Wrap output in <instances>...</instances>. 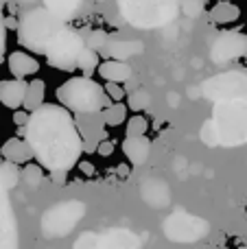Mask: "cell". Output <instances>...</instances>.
Here are the masks:
<instances>
[{
  "label": "cell",
  "instance_id": "cell-1",
  "mask_svg": "<svg viewBox=\"0 0 247 249\" xmlns=\"http://www.w3.org/2000/svg\"><path fill=\"white\" fill-rule=\"evenodd\" d=\"M20 131L24 133L33 158L51 173H68L83 153V138L70 109L64 105L42 103L29 114V121Z\"/></svg>",
  "mask_w": 247,
  "mask_h": 249
},
{
  "label": "cell",
  "instance_id": "cell-2",
  "mask_svg": "<svg viewBox=\"0 0 247 249\" xmlns=\"http://www.w3.org/2000/svg\"><path fill=\"white\" fill-rule=\"evenodd\" d=\"M210 123L219 146L247 144V99L217 101Z\"/></svg>",
  "mask_w": 247,
  "mask_h": 249
},
{
  "label": "cell",
  "instance_id": "cell-3",
  "mask_svg": "<svg viewBox=\"0 0 247 249\" xmlns=\"http://www.w3.org/2000/svg\"><path fill=\"white\" fill-rule=\"evenodd\" d=\"M66 22L61 18H57L53 11H48L46 7L26 9L20 18V24H18V39L26 48L44 55L51 39L55 37L57 31Z\"/></svg>",
  "mask_w": 247,
  "mask_h": 249
},
{
  "label": "cell",
  "instance_id": "cell-4",
  "mask_svg": "<svg viewBox=\"0 0 247 249\" xmlns=\"http://www.w3.org/2000/svg\"><path fill=\"white\" fill-rule=\"evenodd\" d=\"M57 99L72 114H96L109 105L105 88L90 77H72L57 90Z\"/></svg>",
  "mask_w": 247,
  "mask_h": 249
},
{
  "label": "cell",
  "instance_id": "cell-5",
  "mask_svg": "<svg viewBox=\"0 0 247 249\" xmlns=\"http://www.w3.org/2000/svg\"><path fill=\"white\" fill-rule=\"evenodd\" d=\"M177 0H118L121 16L136 29H158L175 20Z\"/></svg>",
  "mask_w": 247,
  "mask_h": 249
},
{
  "label": "cell",
  "instance_id": "cell-6",
  "mask_svg": "<svg viewBox=\"0 0 247 249\" xmlns=\"http://www.w3.org/2000/svg\"><path fill=\"white\" fill-rule=\"evenodd\" d=\"M86 48V39L79 31H74L72 26L64 24L57 35L51 39L46 48V61L51 66L59 70H74L77 68V59L81 55V51Z\"/></svg>",
  "mask_w": 247,
  "mask_h": 249
},
{
  "label": "cell",
  "instance_id": "cell-7",
  "mask_svg": "<svg viewBox=\"0 0 247 249\" xmlns=\"http://www.w3.org/2000/svg\"><path fill=\"white\" fill-rule=\"evenodd\" d=\"M201 94L208 101L247 99V70H228L201 83Z\"/></svg>",
  "mask_w": 247,
  "mask_h": 249
},
{
  "label": "cell",
  "instance_id": "cell-8",
  "mask_svg": "<svg viewBox=\"0 0 247 249\" xmlns=\"http://www.w3.org/2000/svg\"><path fill=\"white\" fill-rule=\"evenodd\" d=\"M164 234L171 241L193 243L208 234V223L188 212H175L164 221Z\"/></svg>",
  "mask_w": 247,
  "mask_h": 249
},
{
  "label": "cell",
  "instance_id": "cell-9",
  "mask_svg": "<svg viewBox=\"0 0 247 249\" xmlns=\"http://www.w3.org/2000/svg\"><path fill=\"white\" fill-rule=\"evenodd\" d=\"M247 55V35L239 31H228V33H219L217 37L210 42V59L212 64L223 66L230 61L239 59Z\"/></svg>",
  "mask_w": 247,
  "mask_h": 249
},
{
  "label": "cell",
  "instance_id": "cell-10",
  "mask_svg": "<svg viewBox=\"0 0 247 249\" xmlns=\"http://www.w3.org/2000/svg\"><path fill=\"white\" fill-rule=\"evenodd\" d=\"M83 214V206L77 201L72 203H61V206L53 208L46 212L44 219V232L46 236H64L77 225V221Z\"/></svg>",
  "mask_w": 247,
  "mask_h": 249
},
{
  "label": "cell",
  "instance_id": "cell-11",
  "mask_svg": "<svg viewBox=\"0 0 247 249\" xmlns=\"http://www.w3.org/2000/svg\"><path fill=\"white\" fill-rule=\"evenodd\" d=\"M99 53L112 57V59H129V57L142 55L144 53V44L138 39H121V37H107Z\"/></svg>",
  "mask_w": 247,
  "mask_h": 249
},
{
  "label": "cell",
  "instance_id": "cell-12",
  "mask_svg": "<svg viewBox=\"0 0 247 249\" xmlns=\"http://www.w3.org/2000/svg\"><path fill=\"white\" fill-rule=\"evenodd\" d=\"M16 245V221L7 201V188L0 181V247Z\"/></svg>",
  "mask_w": 247,
  "mask_h": 249
},
{
  "label": "cell",
  "instance_id": "cell-13",
  "mask_svg": "<svg viewBox=\"0 0 247 249\" xmlns=\"http://www.w3.org/2000/svg\"><path fill=\"white\" fill-rule=\"evenodd\" d=\"M29 83L24 79H13V81H0V103L9 109H18L24 103V94Z\"/></svg>",
  "mask_w": 247,
  "mask_h": 249
},
{
  "label": "cell",
  "instance_id": "cell-14",
  "mask_svg": "<svg viewBox=\"0 0 247 249\" xmlns=\"http://www.w3.org/2000/svg\"><path fill=\"white\" fill-rule=\"evenodd\" d=\"M123 151H125L127 160L136 166L144 164L149 160V151H151V140L142 136H127L125 142H123Z\"/></svg>",
  "mask_w": 247,
  "mask_h": 249
},
{
  "label": "cell",
  "instance_id": "cell-15",
  "mask_svg": "<svg viewBox=\"0 0 247 249\" xmlns=\"http://www.w3.org/2000/svg\"><path fill=\"white\" fill-rule=\"evenodd\" d=\"M96 70H99V74L105 81H114V83H125L134 77L131 66L123 59H105L103 64L96 66Z\"/></svg>",
  "mask_w": 247,
  "mask_h": 249
},
{
  "label": "cell",
  "instance_id": "cell-16",
  "mask_svg": "<svg viewBox=\"0 0 247 249\" xmlns=\"http://www.w3.org/2000/svg\"><path fill=\"white\" fill-rule=\"evenodd\" d=\"M9 70H11V74L16 79H24L29 77V74H35L39 70V61L35 59L33 55H29V53H22V51H16L9 55Z\"/></svg>",
  "mask_w": 247,
  "mask_h": 249
},
{
  "label": "cell",
  "instance_id": "cell-17",
  "mask_svg": "<svg viewBox=\"0 0 247 249\" xmlns=\"http://www.w3.org/2000/svg\"><path fill=\"white\" fill-rule=\"evenodd\" d=\"M0 155H2L4 160H9V162L18 164V166L33 160V151H31L29 142L20 140V138H11V140L4 142L2 149H0Z\"/></svg>",
  "mask_w": 247,
  "mask_h": 249
},
{
  "label": "cell",
  "instance_id": "cell-18",
  "mask_svg": "<svg viewBox=\"0 0 247 249\" xmlns=\"http://www.w3.org/2000/svg\"><path fill=\"white\" fill-rule=\"evenodd\" d=\"M81 2L83 0H44V7L55 13L57 18H61L64 22H68L77 16V11L81 9Z\"/></svg>",
  "mask_w": 247,
  "mask_h": 249
},
{
  "label": "cell",
  "instance_id": "cell-19",
  "mask_svg": "<svg viewBox=\"0 0 247 249\" xmlns=\"http://www.w3.org/2000/svg\"><path fill=\"white\" fill-rule=\"evenodd\" d=\"M44 94H46V86H44L42 79H35V81H31L29 88H26L24 103H22L26 112H33V109H37L39 105L44 103Z\"/></svg>",
  "mask_w": 247,
  "mask_h": 249
},
{
  "label": "cell",
  "instance_id": "cell-20",
  "mask_svg": "<svg viewBox=\"0 0 247 249\" xmlns=\"http://www.w3.org/2000/svg\"><path fill=\"white\" fill-rule=\"evenodd\" d=\"M241 9L232 2H219L214 4V9L210 11V18H212L214 24H228V22L239 20Z\"/></svg>",
  "mask_w": 247,
  "mask_h": 249
},
{
  "label": "cell",
  "instance_id": "cell-21",
  "mask_svg": "<svg viewBox=\"0 0 247 249\" xmlns=\"http://www.w3.org/2000/svg\"><path fill=\"white\" fill-rule=\"evenodd\" d=\"M0 181H2V186L7 190L16 188L18 181H20V166L13 164V162H9V160L2 162L0 164Z\"/></svg>",
  "mask_w": 247,
  "mask_h": 249
},
{
  "label": "cell",
  "instance_id": "cell-22",
  "mask_svg": "<svg viewBox=\"0 0 247 249\" xmlns=\"http://www.w3.org/2000/svg\"><path fill=\"white\" fill-rule=\"evenodd\" d=\"M96 66H99V53H96L94 48L86 46V48L81 51V55H79V59H77V68L90 74L92 70L96 68Z\"/></svg>",
  "mask_w": 247,
  "mask_h": 249
},
{
  "label": "cell",
  "instance_id": "cell-23",
  "mask_svg": "<svg viewBox=\"0 0 247 249\" xmlns=\"http://www.w3.org/2000/svg\"><path fill=\"white\" fill-rule=\"evenodd\" d=\"M127 109L125 105L121 103V101H116L114 105H107V112H105V123L109 124V127H118V124L125 123L127 118Z\"/></svg>",
  "mask_w": 247,
  "mask_h": 249
},
{
  "label": "cell",
  "instance_id": "cell-24",
  "mask_svg": "<svg viewBox=\"0 0 247 249\" xmlns=\"http://www.w3.org/2000/svg\"><path fill=\"white\" fill-rule=\"evenodd\" d=\"M149 105H151V94H149L144 88H140V90H134L129 94V109H134V112L149 109Z\"/></svg>",
  "mask_w": 247,
  "mask_h": 249
},
{
  "label": "cell",
  "instance_id": "cell-25",
  "mask_svg": "<svg viewBox=\"0 0 247 249\" xmlns=\"http://www.w3.org/2000/svg\"><path fill=\"white\" fill-rule=\"evenodd\" d=\"M20 177L24 179V184H29L31 188H35V186H39V181H42V168L37 166V164H24V168H22Z\"/></svg>",
  "mask_w": 247,
  "mask_h": 249
},
{
  "label": "cell",
  "instance_id": "cell-26",
  "mask_svg": "<svg viewBox=\"0 0 247 249\" xmlns=\"http://www.w3.org/2000/svg\"><path fill=\"white\" fill-rule=\"evenodd\" d=\"M147 127H149L147 118L134 116V118H129V121H127V136H142V133L147 131Z\"/></svg>",
  "mask_w": 247,
  "mask_h": 249
},
{
  "label": "cell",
  "instance_id": "cell-27",
  "mask_svg": "<svg viewBox=\"0 0 247 249\" xmlns=\"http://www.w3.org/2000/svg\"><path fill=\"white\" fill-rule=\"evenodd\" d=\"M105 39H107V35H105V33H99V31H94V33H90V35H88V39H86V46L94 48V51L99 53L101 48H103Z\"/></svg>",
  "mask_w": 247,
  "mask_h": 249
},
{
  "label": "cell",
  "instance_id": "cell-28",
  "mask_svg": "<svg viewBox=\"0 0 247 249\" xmlns=\"http://www.w3.org/2000/svg\"><path fill=\"white\" fill-rule=\"evenodd\" d=\"M105 92H107V96H109V99H114V101H123V99H125V90L121 88V83L107 81V86H105Z\"/></svg>",
  "mask_w": 247,
  "mask_h": 249
},
{
  "label": "cell",
  "instance_id": "cell-29",
  "mask_svg": "<svg viewBox=\"0 0 247 249\" xmlns=\"http://www.w3.org/2000/svg\"><path fill=\"white\" fill-rule=\"evenodd\" d=\"M184 11L188 13V16H197V13L201 11V0H186V7H184Z\"/></svg>",
  "mask_w": 247,
  "mask_h": 249
},
{
  "label": "cell",
  "instance_id": "cell-30",
  "mask_svg": "<svg viewBox=\"0 0 247 249\" xmlns=\"http://www.w3.org/2000/svg\"><path fill=\"white\" fill-rule=\"evenodd\" d=\"M29 114H31V112H29ZM29 114H26V112H20V107L16 109V114H13V123L18 124V129L26 124V121H29Z\"/></svg>",
  "mask_w": 247,
  "mask_h": 249
},
{
  "label": "cell",
  "instance_id": "cell-31",
  "mask_svg": "<svg viewBox=\"0 0 247 249\" xmlns=\"http://www.w3.org/2000/svg\"><path fill=\"white\" fill-rule=\"evenodd\" d=\"M4 37H7V26H4V20H2V16H0V55H2V51H4Z\"/></svg>",
  "mask_w": 247,
  "mask_h": 249
},
{
  "label": "cell",
  "instance_id": "cell-32",
  "mask_svg": "<svg viewBox=\"0 0 247 249\" xmlns=\"http://www.w3.org/2000/svg\"><path fill=\"white\" fill-rule=\"evenodd\" d=\"M112 149H114L112 142H109V140H103V142H101V146H99V153H101V155H109V153H112Z\"/></svg>",
  "mask_w": 247,
  "mask_h": 249
},
{
  "label": "cell",
  "instance_id": "cell-33",
  "mask_svg": "<svg viewBox=\"0 0 247 249\" xmlns=\"http://www.w3.org/2000/svg\"><path fill=\"white\" fill-rule=\"evenodd\" d=\"M118 173H121V175H125V177H127V173H129V171H127L125 166H121V168H118Z\"/></svg>",
  "mask_w": 247,
  "mask_h": 249
},
{
  "label": "cell",
  "instance_id": "cell-34",
  "mask_svg": "<svg viewBox=\"0 0 247 249\" xmlns=\"http://www.w3.org/2000/svg\"><path fill=\"white\" fill-rule=\"evenodd\" d=\"M4 2H7V0H0V4H4Z\"/></svg>",
  "mask_w": 247,
  "mask_h": 249
},
{
  "label": "cell",
  "instance_id": "cell-35",
  "mask_svg": "<svg viewBox=\"0 0 247 249\" xmlns=\"http://www.w3.org/2000/svg\"><path fill=\"white\" fill-rule=\"evenodd\" d=\"M245 57H247V55H245Z\"/></svg>",
  "mask_w": 247,
  "mask_h": 249
}]
</instances>
